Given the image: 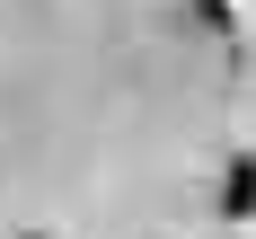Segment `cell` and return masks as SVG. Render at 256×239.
Here are the masks:
<instances>
[{"mask_svg":"<svg viewBox=\"0 0 256 239\" xmlns=\"http://www.w3.org/2000/svg\"><path fill=\"white\" fill-rule=\"evenodd\" d=\"M221 212H230V221H256V151L230 159V177H221Z\"/></svg>","mask_w":256,"mask_h":239,"instance_id":"obj_1","label":"cell"},{"mask_svg":"<svg viewBox=\"0 0 256 239\" xmlns=\"http://www.w3.org/2000/svg\"><path fill=\"white\" fill-rule=\"evenodd\" d=\"M26 239H36V230H26Z\"/></svg>","mask_w":256,"mask_h":239,"instance_id":"obj_2","label":"cell"}]
</instances>
